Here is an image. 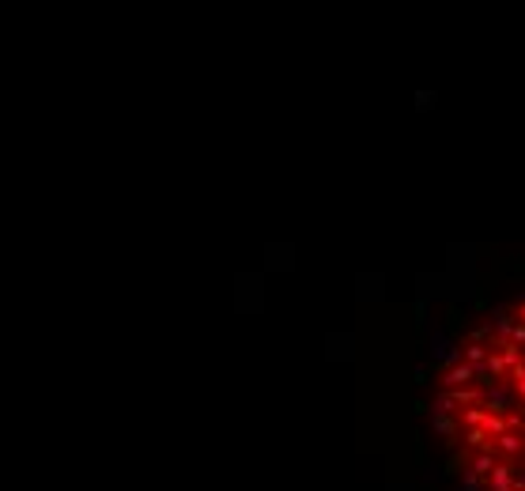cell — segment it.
Wrapping results in <instances>:
<instances>
[{
    "mask_svg": "<svg viewBox=\"0 0 525 491\" xmlns=\"http://www.w3.org/2000/svg\"><path fill=\"white\" fill-rule=\"evenodd\" d=\"M491 446H495V454L502 457V461H525V439L518 431H502L499 439H491Z\"/></svg>",
    "mask_w": 525,
    "mask_h": 491,
    "instance_id": "obj_1",
    "label": "cell"
},
{
    "mask_svg": "<svg viewBox=\"0 0 525 491\" xmlns=\"http://www.w3.org/2000/svg\"><path fill=\"white\" fill-rule=\"evenodd\" d=\"M465 386H476V367L457 363L450 370H442V389H465Z\"/></svg>",
    "mask_w": 525,
    "mask_h": 491,
    "instance_id": "obj_2",
    "label": "cell"
},
{
    "mask_svg": "<svg viewBox=\"0 0 525 491\" xmlns=\"http://www.w3.org/2000/svg\"><path fill=\"white\" fill-rule=\"evenodd\" d=\"M510 389H514V401H518V408H525V363L510 367Z\"/></svg>",
    "mask_w": 525,
    "mask_h": 491,
    "instance_id": "obj_3",
    "label": "cell"
},
{
    "mask_svg": "<svg viewBox=\"0 0 525 491\" xmlns=\"http://www.w3.org/2000/svg\"><path fill=\"white\" fill-rule=\"evenodd\" d=\"M457 439H461V442H465L473 454H476V450H484V446L491 442V439H488V434L480 431V427H465V431H457Z\"/></svg>",
    "mask_w": 525,
    "mask_h": 491,
    "instance_id": "obj_4",
    "label": "cell"
},
{
    "mask_svg": "<svg viewBox=\"0 0 525 491\" xmlns=\"http://www.w3.org/2000/svg\"><path fill=\"white\" fill-rule=\"evenodd\" d=\"M495 352H499V359H502V367H507V370H510V367H518V363H525L521 348H518V344H510V341H507V344H495Z\"/></svg>",
    "mask_w": 525,
    "mask_h": 491,
    "instance_id": "obj_5",
    "label": "cell"
},
{
    "mask_svg": "<svg viewBox=\"0 0 525 491\" xmlns=\"http://www.w3.org/2000/svg\"><path fill=\"white\" fill-rule=\"evenodd\" d=\"M431 416H457V405H454V397L446 389L431 401Z\"/></svg>",
    "mask_w": 525,
    "mask_h": 491,
    "instance_id": "obj_6",
    "label": "cell"
},
{
    "mask_svg": "<svg viewBox=\"0 0 525 491\" xmlns=\"http://www.w3.org/2000/svg\"><path fill=\"white\" fill-rule=\"evenodd\" d=\"M431 423L439 434H450L446 442H457V416H431Z\"/></svg>",
    "mask_w": 525,
    "mask_h": 491,
    "instance_id": "obj_7",
    "label": "cell"
},
{
    "mask_svg": "<svg viewBox=\"0 0 525 491\" xmlns=\"http://www.w3.org/2000/svg\"><path fill=\"white\" fill-rule=\"evenodd\" d=\"M461 491H484V480L473 476L468 468H461Z\"/></svg>",
    "mask_w": 525,
    "mask_h": 491,
    "instance_id": "obj_8",
    "label": "cell"
},
{
    "mask_svg": "<svg viewBox=\"0 0 525 491\" xmlns=\"http://www.w3.org/2000/svg\"><path fill=\"white\" fill-rule=\"evenodd\" d=\"M461 363V348H450V352L442 355V370H450V367H457Z\"/></svg>",
    "mask_w": 525,
    "mask_h": 491,
    "instance_id": "obj_9",
    "label": "cell"
},
{
    "mask_svg": "<svg viewBox=\"0 0 525 491\" xmlns=\"http://www.w3.org/2000/svg\"><path fill=\"white\" fill-rule=\"evenodd\" d=\"M510 344L525 348V325H521V321H514V329H510Z\"/></svg>",
    "mask_w": 525,
    "mask_h": 491,
    "instance_id": "obj_10",
    "label": "cell"
},
{
    "mask_svg": "<svg viewBox=\"0 0 525 491\" xmlns=\"http://www.w3.org/2000/svg\"><path fill=\"white\" fill-rule=\"evenodd\" d=\"M514 321H521V325H525V299L518 302V318H514Z\"/></svg>",
    "mask_w": 525,
    "mask_h": 491,
    "instance_id": "obj_11",
    "label": "cell"
},
{
    "mask_svg": "<svg viewBox=\"0 0 525 491\" xmlns=\"http://www.w3.org/2000/svg\"><path fill=\"white\" fill-rule=\"evenodd\" d=\"M521 491H525V487H521Z\"/></svg>",
    "mask_w": 525,
    "mask_h": 491,
    "instance_id": "obj_12",
    "label": "cell"
}]
</instances>
